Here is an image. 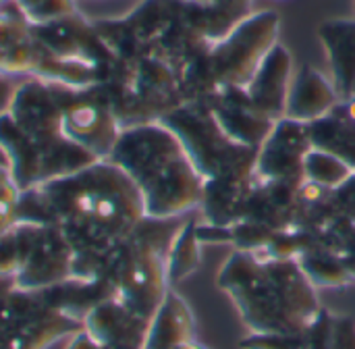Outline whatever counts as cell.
<instances>
[{
	"mask_svg": "<svg viewBox=\"0 0 355 349\" xmlns=\"http://www.w3.org/2000/svg\"><path fill=\"white\" fill-rule=\"evenodd\" d=\"M137 185L110 160L21 191L17 221L56 225L73 248V279H98L112 252L146 221Z\"/></svg>",
	"mask_w": 355,
	"mask_h": 349,
	"instance_id": "obj_1",
	"label": "cell"
},
{
	"mask_svg": "<svg viewBox=\"0 0 355 349\" xmlns=\"http://www.w3.org/2000/svg\"><path fill=\"white\" fill-rule=\"evenodd\" d=\"M69 92V85L29 77L19 83L8 110L0 114V146L21 191L98 162L64 135L62 108Z\"/></svg>",
	"mask_w": 355,
	"mask_h": 349,
	"instance_id": "obj_2",
	"label": "cell"
},
{
	"mask_svg": "<svg viewBox=\"0 0 355 349\" xmlns=\"http://www.w3.org/2000/svg\"><path fill=\"white\" fill-rule=\"evenodd\" d=\"M216 283L231 296L252 333L300 335L322 310L316 285L297 258H262L237 250L223 264Z\"/></svg>",
	"mask_w": 355,
	"mask_h": 349,
	"instance_id": "obj_3",
	"label": "cell"
},
{
	"mask_svg": "<svg viewBox=\"0 0 355 349\" xmlns=\"http://www.w3.org/2000/svg\"><path fill=\"white\" fill-rule=\"evenodd\" d=\"M108 160L137 185L148 219H177L202 204L206 179L162 123L123 129Z\"/></svg>",
	"mask_w": 355,
	"mask_h": 349,
	"instance_id": "obj_4",
	"label": "cell"
},
{
	"mask_svg": "<svg viewBox=\"0 0 355 349\" xmlns=\"http://www.w3.org/2000/svg\"><path fill=\"white\" fill-rule=\"evenodd\" d=\"M164 221L146 219L108 258L102 275L112 287V300L144 321H152L171 285L166 275V252L175 235L162 233Z\"/></svg>",
	"mask_w": 355,
	"mask_h": 349,
	"instance_id": "obj_5",
	"label": "cell"
},
{
	"mask_svg": "<svg viewBox=\"0 0 355 349\" xmlns=\"http://www.w3.org/2000/svg\"><path fill=\"white\" fill-rule=\"evenodd\" d=\"M158 123L179 137L187 156L206 181L256 175L258 150L231 139L208 106L181 104Z\"/></svg>",
	"mask_w": 355,
	"mask_h": 349,
	"instance_id": "obj_6",
	"label": "cell"
},
{
	"mask_svg": "<svg viewBox=\"0 0 355 349\" xmlns=\"http://www.w3.org/2000/svg\"><path fill=\"white\" fill-rule=\"evenodd\" d=\"M281 17L277 10H258L241 19L210 48V65L220 90L248 87L254 73L279 44Z\"/></svg>",
	"mask_w": 355,
	"mask_h": 349,
	"instance_id": "obj_7",
	"label": "cell"
},
{
	"mask_svg": "<svg viewBox=\"0 0 355 349\" xmlns=\"http://www.w3.org/2000/svg\"><path fill=\"white\" fill-rule=\"evenodd\" d=\"M83 323L52 308L42 291L15 289L0 304V349H48Z\"/></svg>",
	"mask_w": 355,
	"mask_h": 349,
	"instance_id": "obj_8",
	"label": "cell"
},
{
	"mask_svg": "<svg viewBox=\"0 0 355 349\" xmlns=\"http://www.w3.org/2000/svg\"><path fill=\"white\" fill-rule=\"evenodd\" d=\"M62 129L73 144L98 160H108L123 131L116 114L96 85L85 90L71 87L62 108Z\"/></svg>",
	"mask_w": 355,
	"mask_h": 349,
	"instance_id": "obj_9",
	"label": "cell"
},
{
	"mask_svg": "<svg viewBox=\"0 0 355 349\" xmlns=\"http://www.w3.org/2000/svg\"><path fill=\"white\" fill-rule=\"evenodd\" d=\"M312 150L310 127L293 119H281L258 148L256 177L262 181L304 183V160Z\"/></svg>",
	"mask_w": 355,
	"mask_h": 349,
	"instance_id": "obj_10",
	"label": "cell"
},
{
	"mask_svg": "<svg viewBox=\"0 0 355 349\" xmlns=\"http://www.w3.org/2000/svg\"><path fill=\"white\" fill-rule=\"evenodd\" d=\"M73 248L56 225H40L29 256L15 277L19 289L42 291L73 279Z\"/></svg>",
	"mask_w": 355,
	"mask_h": 349,
	"instance_id": "obj_11",
	"label": "cell"
},
{
	"mask_svg": "<svg viewBox=\"0 0 355 349\" xmlns=\"http://www.w3.org/2000/svg\"><path fill=\"white\" fill-rule=\"evenodd\" d=\"M208 108L231 139L256 150L264 144L277 123L254 104L245 87L220 90Z\"/></svg>",
	"mask_w": 355,
	"mask_h": 349,
	"instance_id": "obj_12",
	"label": "cell"
},
{
	"mask_svg": "<svg viewBox=\"0 0 355 349\" xmlns=\"http://www.w3.org/2000/svg\"><path fill=\"white\" fill-rule=\"evenodd\" d=\"M42 60L40 44L31 25L10 2L0 8V77H37Z\"/></svg>",
	"mask_w": 355,
	"mask_h": 349,
	"instance_id": "obj_13",
	"label": "cell"
},
{
	"mask_svg": "<svg viewBox=\"0 0 355 349\" xmlns=\"http://www.w3.org/2000/svg\"><path fill=\"white\" fill-rule=\"evenodd\" d=\"M293 81V58L287 46L281 42L272 46L266 54L252 81L248 83V94L254 104L268 114L272 121L285 119L287 112V96Z\"/></svg>",
	"mask_w": 355,
	"mask_h": 349,
	"instance_id": "obj_14",
	"label": "cell"
},
{
	"mask_svg": "<svg viewBox=\"0 0 355 349\" xmlns=\"http://www.w3.org/2000/svg\"><path fill=\"white\" fill-rule=\"evenodd\" d=\"M339 102L341 98L333 79H329L316 67L304 65L291 81L285 117L310 125L327 117Z\"/></svg>",
	"mask_w": 355,
	"mask_h": 349,
	"instance_id": "obj_15",
	"label": "cell"
},
{
	"mask_svg": "<svg viewBox=\"0 0 355 349\" xmlns=\"http://www.w3.org/2000/svg\"><path fill=\"white\" fill-rule=\"evenodd\" d=\"M254 187H256V175L206 181L202 204H200L206 223L216 227L239 225L248 214Z\"/></svg>",
	"mask_w": 355,
	"mask_h": 349,
	"instance_id": "obj_16",
	"label": "cell"
},
{
	"mask_svg": "<svg viewBox=\"0 0 355 349\" xmlns=\"http://www.w3.org/2000/svg\"><path fill=\"white\" fill-rule=\"evenodd\" d=\"M333 83L341 100L355 94V19H329L318 27Z\"/></svg>",
	"mask_w": 355,
	"mask_h": 349,
	"instance_id": "obj_17",
	"label": "cell"
},
{
	"mask_svg": "<svg viewBox=\"0 0 355 349\" xmlns=\"http://www.w3.org/2000/svg\"><path fill=\"white\" fill-rule=\"evenodd\" d=\"M196 337V318L187 302L168 289L154 318L150 321L144 349H171Z\"/></svg>",
	"mask_w": 355,
	"mask_h": 349,
	"instance_id": "obj_18",
	"label": "cell"
},
{
	"mask_svg": "<svg viewBox=\"0 0 355 349\" xmlns=\"http://www.w3.org/2000/svg\"><path fill=\"white\" fill-rule=\"evenodd\" d=\"M308 127L312 148L331 152L355 169V121L347 114L343 102Z\"/></svg>",
	"mask_w": 355,
	"mask_h": 349,
	"instance_id": "obj_19",
	"label": "cell"
},
{
	"mask_svg": "<svg viewBox=\"0 0 355 349\" xmlns=\"http://www.w3.org/2000/svg\"><path fill=\"white\" fill-rule=\"evenodd\" d=\"M200 237H198V221L183 223L166 252V275H168V285H179L183 279H187L196 269L200 266L202 254H200Z\"/></svg>",
	"mask_w": 355,
	"mask_h": 349,
	"instance_id": "obj_20",
	"label": "cell"
},
{
	"mask_svg": "<svg viewBox=\"0 0 355 349\" xmlns=\"http://www.w3.org/2000/svg\"><path fill=\"white\" fill-rule=\"evenodd\" d=\"M297 262L310 277V281L316 287H345L347 283L354 281L341 258L329 250L327 246H320L312 241L300 256Z\"/></svg>",
	"mask_w": 355,
	"mask_h": 349,
	"instance_id": "obj_21",
	"label": "cell"
},
{
	"mask_svg": "<svg viewBox=\"0 0 355 349\" xmlns=\"http://www.w3.org/2000/svg\"><path fill=\"white\" fill-rule=\"evenodd\" d=\"M310 349H355V318L322 308L306 331Z\"/></svg>",
	"mask_w": 355,
	"mask_h": 349,
	"instance_id": "obj_22",
	"label": "cell"
},
{
	"mask_svg": "<svg viewBox=\"0 0 355 349\" xmlns=\"http://www.w3.org/2000/svg\"><path fill=\"white\" fill-rule=\"evenodd\" d=\"M355 175L354 167H349L345 160L339 156L312 148L306 154L304 160V181L310 185H316L327 191H337L341 189L352 177Z\"/></svg>",
	"mask_w": 355,
	"mask_h": 349,
	"instance_id": "obj_23",
	"label": "cell"
},
{
	"mask_svg": "<svg viewBox=\"0 0 355 349\" xmlns=\"http://www.w3.org/2000/svg\"><path fill=\"white\" fill-rule=\"evenodd\" d=\"M40 225L17 221L0 235V277H17L23 269Z\"/></svg>",
	"mask_w": 355,
	"mask_h": 349,
	"instance_id": "obj_24",
	"label": "cell"
},
{
	"mask_svg": "<svg viewBox=\"0 0 355 349\" xmlns=\"http://www.w3.org/2000/svg\"><path fill=\"white\" fill-rule=\"evenodd\" d=\"M21 187L12 175L10 160L0 146V235L17 223Z\"/></svg>",
	"mask_w": 355,
	"mask_h": 349,
	"instance_id": "obj_25",
	"label": "cell"
},
{
	"mask_svg": "<svg viewBox=\"0 0 355 349\" xmlns=\"http://www.w3.org/2000/svg\"><path fill=\"white\" fill-rule=\"evenodd\" d=\"M12 4L31 25L50 23L79 12L75 0H12Z\"/></svg>",
	"mask_w": 355,
	"mask_h": 349,
	"instance_id": "obj_26",
	"label": "cell"
},
{
	"mask_svg": "<svg viewBox=\"0 0 355 349\" xmlns=\"http://www.w3.org/2000/svg\"><path fill=\"white\" fill-rule=\"evenodd\" d=\"M241 349H310L306 333L300 335H268L252 333L239 341Z\"/></svg>",
	"mask_w": 355,
	"mask_h": 349,
	"instance_id": "obj_27",
	"label": "cell"
},
{
	"mask_svg": "<svg viewBox=\"0 0 355 349\" xmlns=\"http://www.w3.org/2000/svg\"><path fill=\"white\" fill-rule=\"evenodd\" d=\"M23 79H12V77H0V114L8 110L10 100L15 96V90L19 87Z\"/></svg>",
	"mask_w": 355,
	"mask_h": 349,
	"instance_id": "obj_28",
	"label": "cell"
},
{
	"mask_svg": "<svg viewBox=\"0 0 355 349\" xmlns=\"http://www.w3.org/2000/svg\"><path fill=\"white\" fill-rule=\"evenodd\" d=\"M67 349H102V346H100L98 339L83 327L81 331H77V333L71 337Z\"/></svg>",
	"mask_w": 355,
	"mask_h": 349,
	"instance_id": "obj_29",
	"label": "cell"
},
{
	"mask_svg": "<svg viewBox=\"0 0 355 349\" xmlns=\"http://www.w3.org/2000/svg\"><path fill=\"white\" fill-rule=\"evenodd\" d=\"M17 289L15 277H0V304Z\"/></svg>",
	"mask_w": 355,
	"mask_h": 349,
	"instance_id": "obj_30",
	"label": "cell"
},
{
	"mask_svg": "<svg viewBox=\"0 0 355 349\" xmlns=\"http://www.w3.org/2000/svg\"><path fill=\"white\" fill-rule=\"evenodd\" d=\"M102 349H144V341H116L102 346Z\"/></svg>",
	"mask_w": 355,
	"mask_h": 349,
	"instance_id": "obj_31",
	"label": "cell"
},
{
	"mask_svg": "<svg viewBox=\"0 0 355 349\" xmlns=\"http://www.w3.org/2000/svg\"><path fill=\"white\" fill-rule=\"evenodd\" d=\"M171 349H208V348L200 346V343L193 339V341H185V343H179V346H175V348H171Z\"/></svg>",
	"mask_w": 355,
	"mask_h": 349,
	"instance_id": "obj_32",
	"label": "cell"
},
{
	"mask_svg": "<svg viewBox=\"0 0 355 349\" xmlns=\"http://www.w3.org/2000/svg\"><path fill=\"white\" fill-rule=\"evenodd\" d=\"M10 2H12V0H0V8L6 6V4H10Z\"/></svg>",
	"mask_w": 355,
	"mask_h": 349,
	"instance_id": "obj_33",
	"label": "cell"
}]
</instances>
